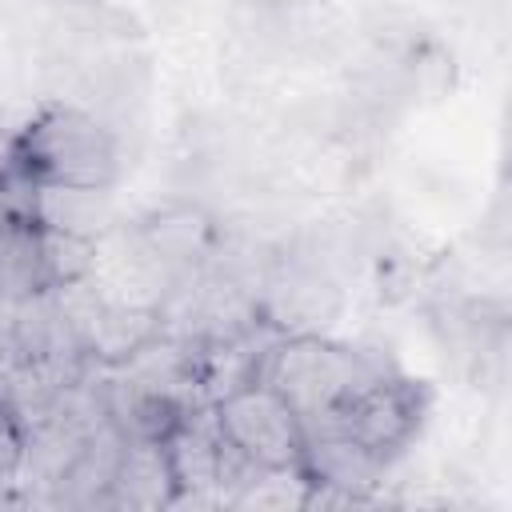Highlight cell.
I'll return each mask as SVG.
<instances>
[{"label":"cell","instance_id":"cell-7","mask_svg":"<svg viewBox=\"0 0 512 512\" xmlns=\"http://www.w3.org/2000/svg\"><path fill=\"white\" fill-rule=\"evenodd\" d=\"M20 472H24V428L8 408H0V492L16 484Z\"/></svg>","mask_w":512,"mask_h":512},{"label":"cell","instance_id":"cell-2","mask_svg":"<svg viewBox=\"0 0 512 512\" xmlns=\"http://www.w3.org/2000/svg\"><path fill=\"white\" fill-rule=\"evenodd\" d=\"M376 372L380 368L372 360H364L360 352H352L344 344L324 340L320 332L284 336L276 348H268L264 364L256 368V376L264 384H272L300 412L304 424L332 412L352 388H360Z\"/></svg>","mask_w":512,"mask_h":512},{"label":"cell","instance_id":"cell-3","mask_svg":"<svg viewBox=\"0 0 512 512\" xmlns=\"http://www.w3.org/2000/svg\"><path fill=\"white\" fill-rule=\"evenodd\" d=\"M420 420H424V388L404 376H388L380 368L360 388H352L332 412L304 424V432L340 436L356 452L388 468L412 444V436L420 432Z\"/></svg>","mask_w":512,"mask_h":512},{"label":"cell","instance_id":"cell-6","mask_svg":"<svg viewBox=\"0 0 512 512\" xmlns=\"http://www.w3.org/2000/svg\"><path fill=\"white\" fill-rule=\"evenodd\" d=\"M336 312V284L320 272V268H284L272 284H268V316L280 328L292 332H316V324H324Z\"/></svg>","mask_w":512,"mask_h":512},{"label":"cell","instance_id":"cell-5","mask_svg":"<svg viewBox=\"0 0 512 512\" xmlns=\"http://www.w3.org/2000/svg\"><path fill=\"white\" fill-rule=\"evenodd\" d=\"M108 504L120 508H160L176 504V476L164 452V440L152 436H124L120 460L108 484Z\"/></svg>","mask_w":512,"mask_h":512},{"label":"cell","instance_id":"cell-4","mask_svg":"<svg viewBox=\"0 0 512 512\" xmlns=\"http://www.w3.org/2000/svg\"><path fill=\"white\" fill-rule=\"evenodd\" d=\"M212 420L220 440L248 464L276 472H304V444H308L304 420L260 376L228 388L212 404Z\"/></svg>","mask_w":512,"mask_h":512},{"label":"cell","instance_id":"cell-1","mask_svg":"<svg viewBox=\"0 0 512 512\" xmlns=\"http://www.w3.org/2000/svg\"><path fill=\"white\" fill-rule=\"evenodd\" d=\"M12 172L28 188L108 192L120 176L116 132L80 104H44L8 148Z\"/></svg>","mask_w":512,"mask_h":512}]
</instances>
